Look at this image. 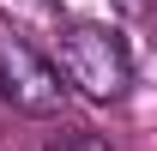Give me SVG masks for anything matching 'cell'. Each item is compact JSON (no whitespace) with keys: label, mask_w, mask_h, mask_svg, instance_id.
I'll use <instances>...</instances> for the list:
<instances>
[{"label":"cell","mask_w":157,"mask_h":151,"mask_svg":"<svg viewBox=\"0 0 157 151\" xmlns=\"http://www.w3.org/2000/svg\"><path fill=\"white\" fill-rule=\"evenodd\" d=\"M55 48H60V79L78 85L91 103H109V97L127 91L133 79V60L121 48V37L109 24H91V18H73L55 30Z\"/></svg>","instance_id":"obj_1"},{"label":"cell","mask_w":157,"mask_h":151,"mask_svg":"<svg viewBox=\"0 0 157 151\" xmlns=\"http://www.w3.org/2000/svg\"><path fill=\"white\" fill-rule=\"evenodd\" d=\"M0 97L12 109H24V115H55L67 85L24 37H0Z\"/></svg>","instance_id":"obj_2"},{"label":"cell","mask_w":157,"mask_h":151,"mask_svg":"<svg viewBox=\"0 0 157 151\" xmlns=\"http://www.w3.org/2000/svg\"><path fill=\"white\" fill-rule=\"evenodd\" d=\"M42 151H109V139H97V133H85V127H73V133H55Z\"/></svg>","instance_id":"obj_3"},{"label":"cell","mask_w":157,"mask_h":151,"mask_svg":"<svg viewBox=\"0 0 157 151\" xmlns=\"http://www.w3.org/2000/svg\"><path fill=\"white\" fill-rule=\"evenodd\" d=\"M0 12H12V24H24V18H55L48 0H0Z\"/></svg>","instance_id":"obj_4"},{"label":"cell","mask_w":157,"mask_h":151,"mask_svg":"<svg viewBox=\"0 0 157 151\" xmlns=\"http://www.w3.org/2000/svg\"><path fill=\"white\" fill-rule=\"evenodd\" d=\"M121 6H145V0H121Z\"/></svg>","instance_id":"obj_5"}]
</instances>
